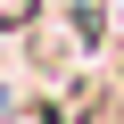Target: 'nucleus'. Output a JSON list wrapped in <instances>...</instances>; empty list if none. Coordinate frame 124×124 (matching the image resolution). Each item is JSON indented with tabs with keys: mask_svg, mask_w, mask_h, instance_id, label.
<instances>
[{
	"mask_svg": "<svg viewBox=\"0 0 124 124\" xmlns=\"http://www.w3.org/2000/svg\"><path fill=\"white\" fill-rule=\"evenodd\" d=\"M33 8H41V0H0V33H17V25H33Z\"/></svg>",
	"mask_w": 124,
	"mask_h": 124,
	"instance_id": "nucleus-1",
	"label": "nucleus"
},
{
	"mask_svg": "<svg viewBox=\"0 0 124 124\" xmlns=\"http://www.w3.org/2000/svg\"><path fill=\"white\" fill-rule=\"evenodd\" d=\"M8 124H58V116H50V108H25V116H8Z\"/></svg>",
	"mask_w": 124,
	"mask_h": 124,
	"instance_id": "nucleus-2",
	"label": "nucleus"
}]
</instances>
